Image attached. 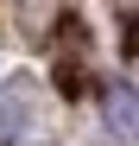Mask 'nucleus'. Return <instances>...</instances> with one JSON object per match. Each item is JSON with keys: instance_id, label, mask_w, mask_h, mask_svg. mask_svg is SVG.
Segmentation results:
<instances>
[{"instance_id": "f257e3e1", "label": "nucleus", "mask_w": 139, "mask_h": 146, "mask_svg": "<svg viewBox=\"0 0 139 146\" xmlns=\"http://www.w3.org/2000/svg\"><path fill=\"white\" fill-rule=\"evenodd\" d=\"M101 114H108V127L120 140H139V89L133 83H108L101 89Z\"/></svg>"}, {"instance_id": "f03ea898", "label": "nucleus", "mask_w": 139, "mask_h": 146, "mask_svg": "<svg viewBox=\"0 0 139 146\" xmlns=\"http://www.w3.org/2000/svg\"><path fill=\"white\" fill-rule=\"evenodd\" d=\"M26 121H32V95L26 89H7V95H0V140H13Z\"/></svg>"}]
</instances>
